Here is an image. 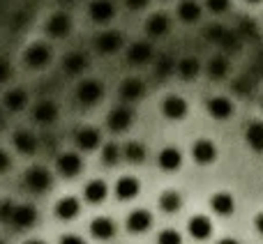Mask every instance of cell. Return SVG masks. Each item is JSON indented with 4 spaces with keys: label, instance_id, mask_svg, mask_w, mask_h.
Here are the masks:
<instances>
[{
    "label": "cell",
    "instance_id": "obj_16",
    "mask_svg": "<svg viewBox=\"0 0 263 244\" xmlns=\"http://www.w3.org/2000/svg\"><path fill=\"white\" fill-rule=\"evenodd\" d=\"M153 226V214L145 210H134L127 217V231L129 233H145Z\"/></svg>",
    "mask_w": 263,
    "mask_h": 244
},
{
    "label": "cell",
    "instance_id": "obj_36",
    "mask_svg": "<svg viewBox=\"0 0 263 244\" xmlns=\"http://www.w3.org/2000/svg\"><path fill=\"white\" fill-rule=\"evenodd\" d=\"M157 244H182V235L178 231H173V228H168V231L159 233Z\"/></svg>",
    "mask_w": 263,
    "mask_h": 244
},
{
    "label": "cell",
    "instance_id": "obj_20",
    "mask_svg": "<svg viewBox=\"0 0 263 244\" xmlns=\"http://www.w3.org/2000/svg\"><path fill=\"white\" fill-rule=\"evenodd\" d=\"M141 185L136 177H120L118 182H116V196H118L120 200H132L136 194H139Z\"/></svg>",
    "mask_w": 263,
    "mask_h": 244
},
{
    "label": "cell",
    "instance_id": "obj_2",
    "mask_svg": "<svg viewBox=\"0 0 263 244\" xmlns=\"http://www.w3.org/2000/svg\"><path fill=\"white\" fill-rule=\"evenodd\" d=\"M35 221H37V210H35V205H30V203L14 205L12 219H9V223H12L14 228H18V231H26V228L35 226Z\"/></svg>",
    "mask_w": 263,
    "mask_h": 244
},
{
    "label": "cell",
    "instance_id": "obj_3",
    "mask_svg": "<svg viewBox=\"0 0 263 244\" xmlns=\"http://www.w3.org/2000/svg\"><path fill=\"white\" fill-rule=\"evenodd\" d=\"M192 157H194L196 164H201V166H208V164H213L215 159H217V148H215L213 140H196L194 145H192Z\"/></svg>",
    "mask_w": 263,
    "mask_h": 244
},
{
    "label": "cell",
    "instance_id": "obj_34",
    "mask_svg": "<svg viewBox=\"0 0 263 244\" xmlns=\"http://www.w3.org/2000/svg\"><path fill=\"white\" fill-rule=\"evenodd\" d=\"M227 72H229V63H227V58H222V55H217V58H213L208 63V74L213 78H222Z\"/></svg>",
    "mask_w": 263,
    "mask_h": 244
},
{
    "label": "cell",
    "instance_id": "obj_40",
    "mask_svg": "<svg viewBox=\"0 0 263 244\" xmlns=\"http://www.w3.org/2000/svg\"><path fill=\"white\" fill-rule=\"evenodd\" d=\"M9 164H12V159H9V154L5 152V150H0V173H5L9 168Z\"/></svg>",
    "mask_w": 263,
    "mask_h": 244
},
{
    "label": "cell",
    "instance_id": "obj_12",
    "mask_svg": "<svg viewBox=\"0 0 263 244\" xmlns=\"http://www.w3.org/2000/svg\"><path fill=\"white\" fill-rule=\"evenodd\" d=\"M157 164H159V168H162V171H166V173L178 171V168H180V164H182L180 150H178V148H164L162 152H159V157H157Z\"/></svg>",
    "mask_w": 263,
    "mask_h": 244
},
{
    "label": "cell",
    "instance_id": "obj_42",
    "mask_svg": "<svg viewBox=\"0 0 263 244\" xmlns=\"http://www.w3.org/2000/svg\"><path fill=\"white\" fill-rule=\"evenodd\" d=\"M125 5H127L129 9H141L148 5V0H125Z\"/></svg>",
    "mask_w": 263,
    "mask_h": 244
},
{
    "label": "cell",
    "instance_id": "obj_5",
    "mask_svg": "<svg viewBox=\"0 0 263 244\" xmlns=\"http://www.w3.org/2000/svg\"><path fill=\"white\" fill-rule=\"evenodd\" d=\"M102 95H104V88H102V83H100V81H92V78L83 81L81 86H79V90H77L79 101H81V104H86V106H90V104H95V101H100Z\"/></svg>",
    "mask_w": 263,
    "mask_h": 244
},
{
    "label": "cell",
    "instance_id": "obj_47",
    "mask_svg": "<svg viewBox=\"0 0 263 244\" xmlns=\"http://www.w3.org/2000/svg\"><path fill=\"white\" fill-rule=\"evenodd\" d=\"M0 125H3V118H0Z\"/></svg>",
    "mask_w": 263,
    "mask_h": 244
},
{
    "label": "cell",
    "instance_id": "obj_28",
    "mask_svg": "<svg viewBox=\"0 0 263 244\" xmlns=\"http://www.w3.org/2000/svg\"><path fill=\"white\" fill-rule=\"evenodd\" d=\"M159 208L164 210L166 214H173L182 208V196L178 191H164L162 198H159Z\"/></svg>",
    "mask_w": 263,
    "mask_h": 244
},
{
    "label": "cell",
    "instance_id": "obj_1",
    "mask_svg": "<svg viewBox=\"0 0 263 244\" xmlns=\"http://www.w3.org/2000/svg\"><path fill=\"white\" fill-rule=\"evenodd\" d=\"M23 182H26V187L30 191H35V194H44V191H49L53 177H51V173L46 171L44 166H32V168H28L26 171Z\"/></svg>",
    "mask_w": 263,
    "mask_h": 244
},
{
    "label": "cell",
    "instance_id": "obj_44",
    "mask_svg": "<svg viewBox=\"0 0 263 244\" xmlns=\"http://www.w3.org/2000/svg\"><path fill=\"white\" fill-rule=\"evenodd\" d=\"M217 244H238V240H229V237H227V240H222V242H217Z\"/></svg>",
    "mask_w": 263,
    "mask_h": 244
},
{
    "label": "cell",
    "instance_id": "obj_7",
    "mask_svg": "<svg viewBox=\"0 0 263 244\" xmlns=\"http://www.w3.org/2000/svg\"><path fill=\"white\" fill-rule=\"evenodd\" d=\"M162 111H164V115H166L168 120H182L187 115V101L182 99V97H178V95H171V97L164 99Z\"/></svg>",
    "mask_w": 263,
    "mask_h": 244
},
{
    "label": "cell",
    "instance_id": "obj_24",
    "mask_svg": "<svg viewBox=\"0 0 263 244\" xmlns=\"http://www.w3.org/2000/svg\"><path fill=\"white\" fill-rule=\"evenodd\" d=\"M143 83L139 81V78H127V81H123V86H120V97H123L125 101H136L143 97Z\"/></svg>",
    "mask_w": 263,
    "mask_h": 244
},
{
    "label": "cell",
    "instance_id": "obj_46",
    "mask_svg": "<svg viewBox=\"0 0 263 244\" xmlns=\"http://www.w3.org/2000/svg\"><path fill=\"white\" fill-rule=\"evenodd\" d=\"M247 3H261V0H247Z\"/></svg>",
    "mask_w": 263,
    "mask_h": 244
},
{
    "label": "cell",
    "instance_id": "obj_17",
    "mask_svg": "<svg viewBox=\"0 0 263 244\" xmlns=\"http://www.w3.org/2000/svg\"><path fill=\"white\" fill-rule=\"evenodd\" d=\"M129 125H132V111L127 106H118V109H114L109 113L111 131H125V129H129Z\"/></svg>",
    "mask_w": 263,
    "mask_h": 244
},
{
    "label": "cell",
    "instance_id": "obj_8",
    "mask_svg": "<svg viewBox=\"0 0 263 244\" xmlns=\"http://www.w3.org/2000/svg\"><path fill=\"white\" fill-rule=\"evenodd\" d=\"M23 58H26V63L30 65V67H44L51 60V49L46 44H32L26 49Z\"/></svg>",
    "mask_w": 263,
    "mask_h": 244
},
{
    "label": "cell",
    "instance_id": "obj_21",
    "mask_svg": "<svg viewBox=\"0 0 263 244\" xmlns=\"http://www.w3.org/2000/svg\"><path fill=\"white\" fill-rule=\"evenodd\" d=\"M106 194H109V189H106V182L104 180H90L86 185V189H83V196H86L88 203H102V200L106 198Z\"/></svg>",
    "mask_w": 263,
    "mask_h": 244
},
{
    "label": "cell",
    "instance_id": "obj_22",
    "mask_svg": "<svg viewBox=\"0 0 263 244\" xmlns=\"http://www.w3.org/2000/svg\"><path fill=\"white\" fill-rule=\"evenodd\" d=\"M14 145H16V150L21 154H32L37 150V138H35V134L21 129V131L14 134Z\"/></svg>",
    "mask_w": 263,
    "mask_h": 244
},
{
    "label": "cell",
    "instance_id": "obj_35",
    "mask_svg": "<svg viewBox=\"0 0 263 244\" xmlns=\"http://www.w3.org/2000/svg\"><path fill=\"white\" fill-rule=\"evenodd\" d=\"M120 148L116 143H106L104 148H102V161L106 164V166H114V164L120 161Z\"/></svg>",
    "mask_w": 263,
    "mask_h": 244
},
{
    "label": "cell",
    "instance_id": "obj_25",
    "mask_svg": "<svg viewBox=\"0 0 263 244\" xmlns=\"http://www.w3.org/2000/svg\"><path fill=\"white\" fill-rule=\"evenodd\" d=\"M145 30H148L150 37H162V35H166V30H168V18H166V14H153V16L148 18V23H145Z\"/></svg>",
    "mask_w": 263,
    "mask_h": 244
},
{
    "label": "cell",
    "instance_id": "obj_39",
    "mask_svg": "<svg viewBox=\"0 0 263 244\" xmlns=\"http://www.w3.org/2000/svg\"><path fill=\"white\" fill-rule=\"evenodd\" d=\"M9 74H12V67H9V63H5V60H0V83H5L9 78Z\"/></svg>",
    "mask_w": 263,
    "mask_h": 244
},
{
    "label": "cell",
    "instance_id": "obj_10",
    "mask_svg": "<svg viewBox=\"0 0 263 244\" xmlns=\"http://www.w3.org/2000/svg\"><path fill=\"white\" fill-rule=\"evenodd\" d=\"M116 14V5L111 0H92L90 3V16L95 23H106L111 21Z\"/></svg>",
    "mask_w": 263,
    "mask_h": 244
},
{
    "label": "cell",
    "instance_id": "obj_29",
    "mask_svg": "<svg viewBox=\"0 0 263 244\" xmlns=\"http://www.w3.org/2000/svg\"><path fill=\"white\" fill-rule=\"evenodd\" d=\"M150 55H153V49H150L148 44H134L129 49V53H127V58H129V63L132 65H143V63H148L150 60Z\"/></svg>",
    "mask_w": 263,
    "mask_h": 244
},
{
    "label": "cell",
    "instance_id": "obj_6",
    "mask_svg": "<svg viewBox=\"0 0 263 244\" xmlns=\"http://www.w3.org/2000/svg\"><path fill=\"white\" fill-rule=\"evenodd\" d=\"M120 46H123V35H120V32H102L95 39V49L104 55L116 53Z\"/></svg>",
    "mask_w": 263,
    "mask_h": 244
},
{
    "label": "cell",
    "instance_id": "obj_43",
    "mask_svg": "<svg viewBox=\"0 0 263 244\" xmlns=\"http://www.w3.org/2000/svg\"><path fill=\"white\" fill-rule=\"evenodd\" d=\"M254 226H256V231H259V233H261V235H263V212L259 214V217H256V221H254Z\"/></svg>",
    "mask_w": 263,
    "mask_h": 244
},
{
    "label": "cell",
    "instance_id": "obj_14",
    "mask_svg": "<svg viewBox=\"0 0 263 244\" xmlns=\"http://www.w3.org/2000/svg\"><path fill=\"white\" fill-rule=\"evenodd\" d=\"M79 212H81V203H79L74 196H65V198H60L58 203H55V214H58V219H63V221L74 219Z\"/></svg>",
    "mask_w": 263,
    "mask_h": 244
},
{
    "label": "cell",
    "instance_id": "obj_45",
    "mask_svg": "<svg viewBox=\"0 0 263 244\" xmlns=\"http://www.w3.org/2000/svg\"><path fill=\"white\" fill-rule=\"evenodd\" d=\"M26 244H44V242H42V240H28Z\"/></svg>",
    "mask_w": 263,
    "mask_h": 244
},
{
    "label": "cell",
    "instance_id": "obj_37",
    "mask_svg": "<svg viewBox=\"0 0 263 244\" xmlns=\"http://www.w3.org/2000/svg\"><path fill=\"white\" fill-rule=\"evenodd\" d=\"M12 212H14V203L9 198L0 200V221L3 223H9V219H12Z\"/></svg>",
    "mask_w": 263,
    "mask_h": 244
},
{
    "label": "cell",
    "instance_id": "obj_38",
    "mask_svg": "<svg viewBox=\"0 0 263 244\" xmlns=\"http://www.w3.org/2000/svg\"><path fill=\"white\" fill-rule=\"evenodd\" d=\"M205 5H208L210 12L215 14H224L229 9V5H231V0H205Z\"/></svg>",
    "mask_w": 263,
    "mask_h": 244
},
{
    "label": "cell",
    "instance_id": "obj_11",
    "mask_svg": "<svg viewBox=\"0 0 263 244\" xmlns=\"http://www.w3.org/2000/svg\"><path fill=\"white\" fill-rule=\"evenodd\" d=\"M205 106H208V113L213 115L215 120H227L233 115V104L227 97H213V99H208Z\"/></svg>",
    "mask_w": 263,
    "mask_h": 244
},
{
    "label": "cell",
    "instance_id": "obj_31",
    "mask_svg": "<svg viewBox=\"0 0 263 244\" xmlns=\"http://www.w3.org/2000/svg\"><path fill=\"white\" fill-rule=\"evenodd\" d=\"M63 67L67 69L69 74H79L88 67V60H86V55H81V53H69L67 58L63 60Z\"/></svg>",
    "mask_w": 263,
    "mask_h": 244
},
{
    "label": "cell",
    "instance_id": "obj_9",
    "mask_svg": "<svg viewBox=\"0 0 263 244\" xmlns=\"http://www.w3.org/2000/svg\"><path fill=\"white\" fill-rule=\"evenodd\" d=\"M69 30H72V18L63 12L53 14L49 18V23H46V32L51 37H65V35H69Z\"/></svg>",
    "mask_w": 263,
    "mask_h": 244
},
{
    "label": "cell",
    "instance_id": "obj_15",
    "mask_svg": "<svg viewBox=\"0 0 263 244\" xmlns=\"http://www.w3.org/2000/svg\"><path fill=\"white\" fill-rule=\"evenodd\" d=\"M187 228H190V235L194 237V240H208L210 233H213V223H210V219L203 217V214L192 217Z\"/></svg>",
    "mask_w": 263,
    "mask_h": 244
},
{
    "label": "cell",
    "instance_id": "obj_13",
    "mask_svg": "<svg viewBox=\"0 0 263 244\" xmlns=\"http://www.w3.org/2000/svg\"><path fill=\"white\" fill-rule=\"evenodd\" d=\"M210 208H213V212H217L219 217H229V214H233V210H236V200H233L231 194L219 191V194H215L213 198H210Z\"/></svg>",
    "mask_w": 263,
    "mask_h": 244
},
{
    "label": "cell",
    "instance_id": "obj_19",
    "mask_svg": "<svg viewBox=\"0 0 263 244\" xmlns=\"http://www.w3.org/2000/svg\"><path fill=\"white\" fill-rule=\"evenodd\" d=\"M77 145L81 150H86V152L95 150L97 145H100V131H97L95 127H83V129H79L77 131Z\"/></svg>",
    "mask_w": 263,
    "mask_h": 244
},
{
    "label": "cell",
    "instance_id": "obj_23",
    "mask_svg": "<svg viewBox=\"0 0 263 244\" xmlns=\"http://www.w3.org/2000/svg\"><path fill=\"white\" fill-rule=\"evenodd\" d=\"M178 16H180V21L185 23H194L201 18V5L196 3V0H182L180 5H178Z\"/></svg>",
    "mask_w": 263,
    "mask_h": 244
},
{
    "label": "cell",
    "instance_id": "obj_27",
    "mask_svg": "<svg viewBox=\"0 0 263 244\" xmlns=\"http://www.w3.org/2000/svg\"><path fill=\"white\" fill-rule=\"evenodd\" d=\"M245 138H247V143H250L252 150L263 152V122H252V125L247 127Z\"/></svg>",
    "mask_w": 263,
    "mask_h": 244
},
{
    "label": "cell",
    "instance_id": "obj_4",
    "mask_svg": "<svg viewBox=\"0 0 263 244\" xmlns=\"http://www.w3.org/2000/svg\"><path fill=\"white\" fill-rule=\"evenodd\" d=\"M55 166H58V173L63 177H74V175L81 173L83 161H81V157H79L77 152H65V154H60L58 157Z\"/></svg>",
    "mask_w": 263,
    "mask_h": 244
},
{
    "label": "cell",
    "instance_id": "obj_26",
    "mask_svg": "<svg viewBox=\"0 0 263 244\" xmlns=\"http://www.w3.org/2000/svg\"><path fill=\"white\" fill-rule=\"evenodd\" d=\"M32 115H35L37 122H42V125H49V122L55 120V115H58V109H55L53 101H40V104L35 106V111H32Z\"/></svg>",
    "mask_w": 263,
    "mask_h": 244
},
{
    "label": "cell",
    "instance_id": "obj_18",
    "mask_svg": "<svg viewBox=\"0 0 263 244\" xmlns=\"http://www.w3.org/2000/svg\"><path fill=\"white\" fill-rule=\"evenodd\" d=\"M90 233L97 240H111L116 235V223L111 221L109 217H97L95 221L90 223Z\"/></svg>",
    "mask_w": 263,
    "mask_h": 244
},
{
    "label": "cell",
    "instance_id": "obj_41",
    "mask_svg": "<svg viewBox=\"0 0 263 244\" xmlns=\"http://www.w3.org/2000/svg\"><path fill=\"white\" fill-rule=\"evenodd\" d=\"M60 244H86V242H83L79 235H63L60 237Z\"/></svg>",
    "mask_w": 263,
    "mask_h": 244
},
{
    "label": "cell",
    "instance_id": "obj_32",
    "mask_svg": "<svg viewBox=\"0 0 263 244\" xmlns=\"http://www.w3.org/2000/svg\"><path fill=\"white\" fill-rule=\"evenodd\" d=\"M26 101H28V95L23 90H9L7 95H5V106H7L9 111H21L23 106H26Z\"/></svg>",
    "mask_w": 263,
    "mask_h": 244
},
{
    "label": "cell",
    "instance_id": "obj_48",
    "mask_svg": "<svg viewBox=\"0 0 263 244\" xmlns=\"http://www.w3.org/2000/svg\"><path fill=\"white\" fill-rule=\"evenodd\" d=\"M0 244H5V242H3V240H0Z\"/></svg>",
    "mask_w": 263,
    "mask_h": 244
},
{
    "label": "cell",
    "instance_id": "obj_33",
    "mask_svg": "<svg viewBox=\"0 0 263 244\" xmlns=\"http://www.w3.org/2000/svg\"><path fill=\"white\" fill-rule=\"evenodd\" d=\"M199 63H196L194 58H185V60H180L178 63V74H180L185 81H190V78H194L196 74H199Z\"/></svg>",
    "mask_w": 263,
    "mask_h": 244
},
{
    "label": "cell",
    "instance_id": "obj_30",
    "mask_svg": "<svg viewBox=\"0 0 263 244\" xmlns=\"http://www.w3.org/2000/svg\"><path fill=\"white\" fill-rule=\"evenodd\" d=\"M123 157L127 159V161H132V164H141V161L145 159V145H143V143H136V140H132V143L125 145Z\"/></svg>",
    "mask_w": 263,
    "mask_h": 244
}]
</instances>
